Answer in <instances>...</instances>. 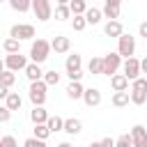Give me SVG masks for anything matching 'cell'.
Returning a JSON list of instances; mask_svg holds the SVG:
<instances>
[{
  "label": "cell",
  "instance_id": "obj_1",
  "mask_svg": "<svg viewBox=\"0 0 147 147\" xmlns=\"http://www.w3.org/2000/svg\"><path fill=\"white\" fill-rule=\"evenodd\" d=\"M51 55V41L48 39H37L32 41L30 46V62H37V64H44Z\"/></svg>",
  "mask_w": 147,
  "mask_h": 147
},
{
  "label": "cell",
  "instance_id": "obj_2",
  "mask_svg": "<svg viewBox=\"0 0 147 147\" xmlns=\"http://www.w3.org/2000/svg\"><path fill=\"white\" fill-rule=\"evenodd\" d=\"M64 69H67L69 80H80V78L85 76V74H83V57H80L78 53L67 55V60H64Z\"/></svg>",
  "mask_w": 147,
  "mask_h": 147
},
{
  "label": "cell",
  "instance_id": "obj_3",
  "mask_svg": "<svg viewBox=\"0 0 147 147\" xmlns=\"http://www.w3.org/2000/svg\"><path fill=\"white\" fill-rule=\"evenodd\" d=\"M117 53H119V57H122V60L133 57V55H136V37H131V34L122 32V34L117 37Z\"/></svg>",
  "mask_w": 147,
  "mask_h": 147
},
{
  "label": "cell",
  "instance_id": "obj_4",
  "mask_svg": "<svg viewBox=\"0 0 147 147\" xmlns=\"http://www.w3.org/2000/svg\"><path fill=\"white\" fill-rule=\"evenodd\" d=\"M46 90H48V85L39 78V80H32L30 83V90H28V96H30V101H32V106H44L46 103Z\"/></svg>",
  "mask_w": 147,
  "mask_h": 147
},
{
  "label": "cell",
  "instance_id": "obj_5",
  "mask_svg": "<svg viewBox=\"0 0 147 147\" xmlns=\"http://www.w3.org/2000/svg\"><path fill=\"white\" fill-rule=\"evenodd\" d=\"M101 64H103L101 74H103V76H113V74L119 71V67H122V57H119L117 51H115V53H106V55L101 57Z\"/></svg>",
  "mask_w": 147,
  "mask_h": 147
},
{
  "label": "cell",
  "instance_id": "obj_6",
  "mask_svg": "<svg viewBox=\"0 0 147 147\" xmlns=\"http://www.w3.org/2000/svg\"><path fill=\"white\" fill-rule=\"evenodd\" d=\"M30 9L34 11V16L39 18V21H51L53 18V5H51V0H32L30 2Z\"/></svg>",
  "mask_w": 147,
  "mask_h": 147
},
{
  "label": "cell",
  "instance_id": "obj_7",
  "mask_svg": "<svg viewBox=\"0 0 147 147\" xmlns=\"http://www.w3.org/2000/svg\"><path fill=\"white\" fill-rule=\"evenodd\" d=\"M9 37L18 39V41H25V39H32L34 37V25L30 23H16L9 28Z\"/></svg>",
  "mask_w": 147,
  "mask_h": 147
},
{
  "label": "cell",
  "instance_id": "obj_8",
  "mask_svg": "<svg viewBox=\"0 0 147 147\" xmlns=\"http://www.w3.org/2000/svg\"><path fill=\"white\" fill-rule=\"evenodd\" d=\"M25 64H28V57L18 51V53H7V57H5V69H9V71H23L25 69Z\"/></svg>",
  "mask_w": 147,
  "mask_h": 147
},
{
  "label": "cell",
  "instance_id": "obj_9",
  "mask_svg": "<svg viewBox=\"0 0 147 147\" xmlns=\"http://www.w3.org/2000/svg\"><path fill=\"white\" fill-rule=\"evenodd\" d=\"M122 74L129 78V80H136L140 76V60L138 57H126L122 60Z\"/></svg>",
  "mask_w": 147,
  "mask_h": 147
},
{
  "label": "cell",
  "instance_id": "obj_10",
  "mask_svg": "<svg viewBox=\"0 0 147 147\" xmlns=\"http://www.w3.org/2000/svg\"><path fill=\"white\" fill-rule=\"evenodd\" d=\"M119 11H122V0H103L101 14H103L108 21H117V18H119Z\"/></svg>",
  "mask_w": 147,
  "mask_h": 147
},
{
  "label": "cell",
  "instance_id": "obj_11",
  "mask_svg": "<svg viewBox=\"0 0 147 147\" xmlns=\"http://www.w3.org/2000/svg\"><path fill=\"white\" fill-rule=\"evenodd\" d=\"M129 136H131V147H147V129L142 124H136Z\"/></svg>",
  "mask_w": 147,
  "mask_h": 147
},
{
  "label": "cell",
  "instance_id": "obj_12",
  "mask_svg": "<svg viewBox=\"0 0 147 147\" xmlns=\"http://www.w3.org/2000/svg\"><path fill=\"white\" fill-rule=\"evenodd\" d=\"M69 48H71V41H69V37H64V34H55V37L51 39V51H55L57 55H64V53H69Z\"/></svg>",
  "mask_w": 147,
  "mask_h": 147
},
{
  "label": "cell",
  "instance_id": "obj_13",
  "mask_svg": "<svg viewBox=\"0 0 147 147\" xmlns=\"http://www.w3.org/2000/svg\"><path fill=\"white\" fill-rule=\"evenodd\" d=\"M83 101H85L87 108H96V106L101 103V90H99V87H87V90L83 92Z\"/></svg>",
  "mask_w": 147,
  "mask_h": 147
},
{
  "label": "cell",
  "instance_id": "obj_14",
  "mask_svg": "<svg viewBox=\"0 0 147 147\" xmlns=\"http://www.w3.org/2000/svg\"><path fill=\"white\" fill-rule=\"evenodd\" d=\"M67 96L71 99V101H78V99H83V92H85V87H83V83L80 80H71L69 85H67Z\"/></svg>",
  "mask_w": 147,
  "mask_h": 147
},
{
  "label": "cell",
  "instance_id": "obj_15",
  "mask_svg": "<svg viewBox=\"0 0 147 147\" xmlns=\"http://www.w3.org/2000/svg\"><path fill=\"white\" fill-rule=\"evenodd\" d=\"M62 131H64V133H69V136H78V133L83 131V122H80L78 117H69V119H64Z\"/></svg>",
  "mask_w": 147,
  "mask_h": 147
},
{
  "label": "cell",
  "instance_id": "obj_16",
  "mask_svg": "<svg viewBox=\"0 0 147 147\" xmlns=\"http://www.w3.org/2000/svg\"><path fill=\"white\" fill-rule=\"evenodd\" d=\"M23 71H25V78H28L30 83H32V80H39V78L44 76V71H41V64H37V62H28Z\"/></svg>",
  "mask_w": 147,
  "mask_h": 147
},
{
  "label": "cell",
  "instance_id": "obj_17",
  "mask_svg": "<svg viewBox=\"0 0 147 147\" xmlns=\"http://www.w3.org/2000/svg\"><path fill=\"white\" fill-rule=\"evenodd\" d=\"M110 87L115 92H124V90H129V78L124 74H113L110 76Z\"/></svg>",
  "mask_w": 147,
  "mask_h": 147
},
{
  "label": "cell",
  "instance_id": "obj_18",
  "mask_svg": "<svg viewBox=\"0 0 147 147\" xmlns=\"http://www.w3.org/2000/svg\"><path fill=\"white\" fill-rule=\"evenodd\" d=\"M83 16H85V21H87V25H99V23H101V18H103V14H101V9H96V7H87Z\"/></svg>",
  "mask_w": 147,
  "mask_h": 147
},
{
  "label": "cell",
  "instance_id": "obj_19",
  "mask_svg": "<svg viewBox=\"0 0 147 147\" xmlns=\"http://www.w3.org/2000/svg\"><path fill=\"white\" fill-rule=\"evenodd\" d=\"M122 32H124V28H122L119 18H117V21H108V23L103 25V34H106V37H119Z\"/></svg>",
  "mask_w": 147,
  "mask_h": 147
},
{
  "label": "cell",
  "instance_id": "obj_20",
  "mask_svg": "<svg viewBox=\"0 0 147 147\" xmlns=\"http://www.w3.org/2000/svg\"><path fill=\"white\" fill-rule=\"evenodd\" d=\"M30 119H32V124H46V119H48L46 108H44V106H34V108L30 110Z\"/></svg>",
  "mask_w": 147,
  "mask_h": 147
},
{
  "label": "cell",
  "instance_id": "obj_21",
  "mask_svg": "<svg viewBox=\"0 0 147 147\" xmlns=\"http://www.w3.org/2000/svg\"><path fill=\"white\" fill-rule=\"evenodd\" d=\"M5 106L14 113V110H21V106H23V99H21V94L18 92H9L7 94V99H5Z\"/></svg>",
  "mask_w": 147,
  "mask_h": 147
},
{
  "label": "cell",
  "instance_id": "obj_22",
  "mask_svg": "<svg viewBox=\"0 0 147 147\" xmlns=\"http://www.w3.org/2000/svg\"><path fill=\"white\" fill-rule=\"evenodd\" d=\"M129 99H131V103H133V106H142V103L147 101V92H145V90H138V87H131Z\"/></svg>",
  "mask_w": 147,
  "mask_h": 147
},
{
  "label": "cell",
  "instance_id": "obj_23",
  "mask_svg": "<svg viewBox=\"0 0 147 147\" xmlns=\"http://www.w3.org/2000/svg\"><path fill=\"white\" fill-rule=\"evenodd\" d=\"M46 126H48V131H51V133H57V131H62V126H64V119H62L60 115H48V119H46Z\"/></svg>",
  "mask_w": 147,
  "mask_h": 147
},
{
  "label": "cell",
  "instance_id": "obj_24",
  "mask_svg": "<svg viewBox=\"0 0 147 147\" xmlns=\"http://www.w3.org/2000/svg\"><path fill=\"white\" fill-rule=\"evenodd\" d=\"M129 101H131V99H129V92H126V90L113 94V106H115V108H124V106H129Z\"/></svg>",
  "mask_w": 147,
  "mask_h": 147
},
{
  "label": "cell",
  "instance_id": "obj_25",
  "mask_svg": "<svg viewBox=\"0 0 147 147\" xmlns=\"http://www.w3.org/2000/svg\"><path fill=\"white\" fill-rule=\"evenodd\" d=\"M7 2H9V7H11L14 11L25 14V11H30V2H32V0H7Z\"/></svg>",
  "mask_w": 147,
  "mask_h": 147
},
{
  "label": "cell",
  "instance_id": "obj_26",
  "mask_svg": "<svg viewBox=\"0 0 147 147\" xmlns=\"http://www.w3.org/2000/svg\"><path fill=\"white\" fill-rule=\"evenodd\" d=\"M53 14H55L57 21H69V18H71V9H69V5H57V7L53 9Z\"/></svg>",
  "mask_w": 147,
  "mask_h": 147
},
{
  "label": "cell",
  "instance_id": "obj_27",
  "mask_svg": "<svg viewBox=\"0 0 147 147\" xmlns=\"http://www.w3.org/2000/svg\"><path fill=\"white\" fill-rule=\"evenodd\" d=\"M2 48H5V53H18V51H21V41L14 39V37H7V39L2 41Z\"/></svg>",
  "mask_w": 147,
  "mask_h": 147
},
{
  "label": "cell",
  "instance_id": "obj_28",
  "mask_svg": "<svg viewBox=\"0 0 147 147\" xmlns=\"http://www.w3.org/2000/svg\"><path fill=\"white\" fill-rule=\"evenodd\" d=\"M71 28H74L76 32H83V30L87 28V21H85V16H83V14H74V16H71Z\"/></svg>",
  "mask_w": 147,
  "mask_h": 147
},
{
  "label": "cell",
  "instance_id": "obj_29",
  "mask_svg": "<svg viewBox=\"0 0 147 147\" xmlns=\"http://www.w3.org/2000/svg\"><path fill=\"white\" fill-rule=\"evenodd\" d=\"M41 80H44V83H46L48 87H53V85H57V83H60V74H57L55 69H51V71H44Z\"/></svg>",
  "mask_w": 147,
  "mask_h": 147
},
{
  "label": "cell",
  "instance_id": "obj_30",
  "mask_svg": "<svg viewBox=\"0 0 147 147\" xmlns=\"http://www.w3.org/2000/svg\"><path fill=\"white\" fill-rule=\"evenodd\" d=\"M69 9H71V16L74 14H85L87 0H69Z\"/></svg>",
  "mask_w": 147,
  "mask_h": 147
},
{
  "label": "cell",
  "instance_id": "obj_31",
  "mask_svg": "<svg viewBox=\"0 0 147 147\" xmlns=\"http://www.w3.org/2000/svg\"><path fill=\"white\" fill-rule=\"evenodd\" d=\"M101 69H103V64H101V57H92V60L87 62V71H90L92 76H101Z\"/></svg>",
  "mask_w": 147,
  "mask_h": 147
},
{
  "label": "cell",
  "instance_id": "obj_32",
  "mask_svg": "<svg viewBox=\"0 0 147 147\" xmlns=\"http://www.w3.org/2000/svg\"><path fill=\"white\" fill-rule=\"evenodd\" d=\"M0 83H2V85H7V87H11V85L16 83V74H14V71H9V69H5V71L0 74Z\"/></svg>",
  "mask_w": 147,
  "mask_h": 147
},
{
  "label": "cell",
  "instance_id": "obj_33",
  "mask_svg": "<svg viewBox=\"0 0 147 147\" xmlns=\"http://www.w3.org/2000/svg\"><path fill=\"white\" fill-rule=\"evenodd\" d=\"M48 136H51V131H48L46 124H34V138H39V140H48Z\"/></svg>",
  "mask_w": 147,
  "mask_h": 147
},
{
  "label": "cell",
  "instance_id": "obj_34",
  "mask_svg": "<svg viewBox=\"0 0 147 147\" xmlns=\"http://www.w3.org/2000/svg\"><path fill=\"white\" fill-rule=\"evenodd\" d=\"M115 147H131V136H129V133H122V136L115 140Z\"/></svg>",
  "mask_w": 147,
  "mask_h": 147
},
{
  "label": "cell",
  "instance_id": "obj_35",
  "mask_svg": "<svg viewBox=\"0 0 147 147\" xmlns=\"http://www.w3.org/2000/svg\"><path fill=\"white\" fill-rule=\"evenodd\" d=\"M23 147H46V140H39V138H28L25 142H23Z\"/></svg>",
  "mask_w": 147,
  "mask_h": 147
},
{
  "label": "cell",
  "instance_id": "obj_36",
  "mask_svg": "<svg viewBox=\"0 0 147 147\" xmlns=\"http://www.w3.org/2000/svg\"><path fill=\"white\" fill-rule=\"evenodd\" d=\"M131 87H138V90H145V92H147V78L138 76L136 80H131Z\"/></svg>",
  "mask_w": 147,
  "mask_h": 147
},
{
  "label": "cell",
  "instance_id": "obj_37",
  "mask_svg": "<svg viewBox=\"0 0 147 147\" xmlns=\"http://www.w3.org/2000/svg\"><path fill=\"white\" fill-rule=\"evenodd\" d=\"M11 119V110L7 108V106H0V124H5V122H9Z\"/></svg>",
  "mask_w": 147,
  "mask_h": 147
},
{
  "label": "cell",
  "instance_id": "obj_38",
  "mask_svg": "<svg viewBox=\"0 0 147 147\" xmlns=\"http://www.w3.org/2000/svg\"><path fill=\"white\" fill-rule=\"evenodd\" d=\"M0 142H2V147H18L14 136H2V138H0Z\"/></svg>",
  "mask_w": 147,
  "mask_h": 147
},
{
  "label": "cell",
  "instance_id": "obj_39",
  "mask_svg": "<svg viewBox=\"0 0 147 147\" xmlns=\"http://www.w3.org/2000/svg\"><path fill=\"white\" fill-rule=\"evenodd\" d=\"M138 34H140L142 39H147V21H142V23L138 25Z\"/></svg>",
  "mask_w": 147,
  "mask_h": 147
},
{
  "label": "cell",
  "instance_id": "obj_40",
  "mask_svg": "<svg viewBox=\"0 0 147 147\" xmlns=\"http://www.w3.org/2000/svg\"><path fill=\"white\" fill-rule=\"evenodd\" d=\"M7 94H9V87L0 83V101H2V99H7Z\"/></svg>",
  "mask_w": 147,
  "mask_h": 147
},
{
  "label": "cell",
  "instance_id": "obj_41",
  "mask_svg": "<svg viewBox=\"0 0 147 147\" xmlns=\"http://www.w3.org/2000/svg\"><path fill=\"white\" fill-rule=\"evenodd\" d=\"M101 142H103V147H115V140L113 138H101Z\"/></svg>",
  "mask_w": 147,
  "mask_h": 147
},
{
  "label": "cell",
  "instance_id": "obj_42",
  "mask_svg": "<svg viewBox=\"0 0 147 147\" xmlns=\"http://www.w3.org/2000/svg\"><path fill=\"white\" fill-rule=\"evenodd\" d=\"M140 74H147V57L140 60Z\"/></svg>",
  "mask_w": 147,
  "mask_h": 147
},
{
  "label": "cell",
  "instance_id": "obj_43",
  "mask_svg": "<svg viewBox=\"0 0 147 147\" xmlns=\"http://www.w3.org/2000/svg\"><path fill=\"white\" fill-rule=\"evenodd\" d=\"M55 147H74V145H71V142H67V140H64V142H57V145H55Z\"/></svg>",
  "mask_w": 147,
  "mask_h": 147
},
{
  "label": "cell",
  "instance_id": "obj_44",
  "mask_svg": "<svg viewBox=\"0 0 147 147\" xmlns=\"http://www.w3.org/2000/svg\"><path fill=\"white\" fill-rule=\"evenodd\" d=\"M87 147H103V142H101V140H94V142H92V145H87Z\"/></svg>",
  "mask_w": 147,
  "mask_h": 147
},
{
  "label": "cell",
  "instance_id": "obj_45",
  "mask_svg": "<svg viewBox=\"0 0 147 147\" xmlns=\"http://www.w3.org/2000/svg\"><path fill=\"white\" fill-rule=\"evenodd\" d=\"M5 71V60H0V74Z\"/></svg>",
  "mask_w": 147,
  "mask_h": 147
},
{
  "label": "cell",
  "instance_id": "obj_46",
  "mask_svg": "<svg viewBox=\"0 0 147 147\" xmlns=\"http://www.w3.org/2000/svg\"><path fill=\"white\" fill-rule=\"evenodd\" d=\"M57 5H69V0H57Z\"/></svg>",
  "mask_w": 147,
  "mask_h": 147
},
{
  "label": "cell",
  "instance_id": "obj_47",
  "mask_svg": "<svg viewBox=\"0 0 147 147\" xmlns=\"http://www.w3.org/2000/svg\"><path fill=\"white\" fill-rule=\"evenodd\" d=\"M0 2H7V0H0Z\"/></svg>",
  "mask_w": 147,
  "mask_h": 147
},
{
  "label": "cell",
  "instance_id": "obj_48",
  "mask_svg": "<svg viewBox=\"0 0 147 147\" xmlns=\"http://www.w3.org/2000/svg\"><path fill=\"white\" fill-rule=\"evenodd\" d=\"M0 147H2V142H0Z\"/></svg>",
  "mask_w": 147,
  "mask_h": 147
}]
</instances>
